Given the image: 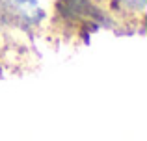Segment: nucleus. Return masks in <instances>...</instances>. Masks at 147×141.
Returning a JSON list of instances; mask_svg holds the SVG:
<instances>
[{"label":"nucleus","mask_w":147,"mask_h":141,"mask_svg":"<svg viewBox=\"0 0 147 141\" xmlns=\"http://www.w3.org/2000/svg\"><path fill=\"white\" fill-rule=\"evenodd\" d=\"M6 6H9V7H17V9H24V11H28L30 7L32 9H36V0H6Z\"/></svg>","instance_id":"f257e3e1"}]
</instances>
